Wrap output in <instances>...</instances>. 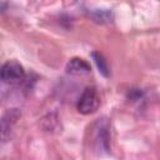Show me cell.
Masks as SVG:
<instances>
[{"mask_svg": "<svg viewBox=\"0 0 160 160\" xmlns=\"http://www.w3.org/2000/svg\"><path fill=\"white\" fill-rule=\"evenodd\" d=\"M100 106V96L95 88H86L78 100V110L84 115L95 112Z\"/></svg>", "mask_w": 160, "mask_h": 160, "instance_id": "6da1fadb", "label": "cell"}, {"mask_svg": "<svg viewBox=\"0 0 160 160\" xmlns=\"http://www.w3.org/2000/svg\"><path fill=\"white\" fill-rule=\"evenodd\" d=\"M25 71L20 62L16 60L6 61L0 68V79L8 84H18L24 79Z\"/></svg>", "mask_w": 160, "mask_h": 160, "instance_id": "7a4b0ae2", "label": "cell"}, {"mask_svg": "<svg viewBox=\"0 0 160 160\" xmlns=\"http://www.w3.org/2000/svg\"><path fill=\"white\" fill-rule=\"evenodd\" d=\"M20 115L21 114L18 109H9L1 116V119H0V136L4 141H6L10 138L11 131H12L18 119L20 118Z\"/></svg>", "mask_w": 160, "mask_h": 160, "instance_id": "3957f363", "label": "cell"}, {"mask_svg": "<svg viewBox=\"0 0 160 160\" xmlns=\"http://www.w3.org/2000/svg\"><path fill=\"white\" fill-rule=\"evenodd\" d=\"M90 65L80 58H72L66 65V72L71 75H84L90 72Z\"/></svg>", "mask_w": 160, "mask_h": 160, "instance_id": "277c9868", "label": "cell"}, {"mask_svg": "<svg viewBox=\"0 0 160 160\" xmlns=\"http://www.w3.org/2000/svg\"><path fill=\"white\" fill-rule=\"evenodd\" d=\"M91 56H92V59H94V61H95V64H96L99 71H100L105 78H108V76L110 75V69H109L108 61L105 60V58L102 56V54H100V52H98V51H94V52L91 54Z\"/></svg>", "mask_w": 160, "mask_h": 160, "instance_id": "5b68a950", "label": "cell"}, {"mask_svg": "<svg viewBox=\"0 0 160 160\" xmlns=\"http://www.w3.org/2000/svg\"><path fill=\"white\" fill-rule=\"evenodd\" d=\"M90 16L96 22H108L111 19V11H109V10H92L90 12Z\"/></svg>", "mask_w": 160, "mask_h": 160, "instance_id": "8992f818", "label": "cell"}]
</instances>
